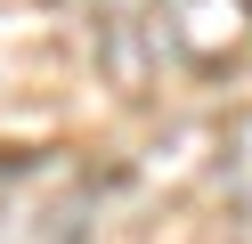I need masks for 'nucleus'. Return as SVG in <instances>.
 Wrapping results in <instances>:
<instances>
[{
  "label": "nucleus",
  "mask_w": 252,
  "mask_h": 244,
  "mask_svg": "<svg viewBox=\"0 0 252 244\" xmlns=\"http://www.w3.org/2000/svg\"><path fill=\"white\" fill-rule=\"evenodd\" d=\"M155 41H171V57L187 65H228L252 41V0H163L155 8Z\"/></svg>",
  "instance_id": "nucleus-1"
},
{
  "label": "nucleus",
  "mask_w": 252,
  "mask_h": 244,
  "mask_svg": "<svg viewBox=\"0 0 252 244\" xmlns=\"http://www.w3.org/2000/svg\"><path fill=\"white\" fill-rule=\"evenodd\" d=\"M220 187H228L236 204L252 211V106L236 114L228 130H220Z\"/></svg>",
  "instance_id": "nucleus-2"
}]
</instances>
